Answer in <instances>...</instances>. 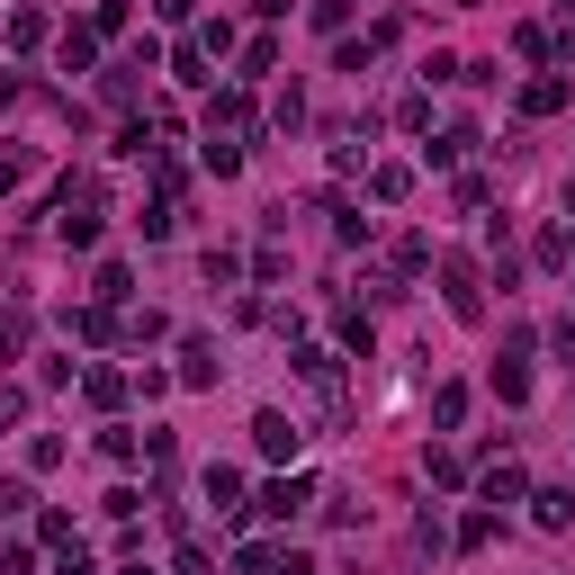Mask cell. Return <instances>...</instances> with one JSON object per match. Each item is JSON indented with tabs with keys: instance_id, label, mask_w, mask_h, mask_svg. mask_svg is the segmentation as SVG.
<instances>
[{
	"instance_id": "cell-1",
	"label": "cell",
	"mask_w": 575,
	"mask_h": 575,
	"mask_svg": "<svg viewBox=\"0 0 575 575\" xmlns=\"http://www.w3.org/2000/svg\"><path fill=\"white\" fill-rule=\"evenodd\" d=\"M54 234H63L72 252L100 243V171H72V180L54 189Z\"/></svg>"
},
{
	"instance_id": "cell-2",
	"label": "cell",
	"mask_w": 575,
	"mask_h": 575,
	"mask_svg": "<svg viewBox=\"0 0 575 575\" xmlns=\"http://www.w3.org/2000/svg\"><path fill=\"white\" fill-rule=\"evenodd\" d=\"M431 270H441V306H450L459 324H477V315H485V279H477V261H468V252H441Z\"/></svg>"
},
{
	"instance_id": "cell-3",
	"label": "cell",
	"mask_w": 575,
	"mask_h": 575,
	"mask_svg": "<svg viewBox=\"0 0 575 575\" xmlns=\"http://www.w3.org/2000/svg\"><path fill=\"white\" fill-rule=\"evenodd\" d=\"M297 378L315 387V405H324V422H342V359H333V351H297Z\"/></svg>"
},
{
	"instance_id": "cell-4",
	"label": "cell",
	"mask_w": 575,
	"mask_h": 575,
	"mask_svg": "<svg viewBox=\"0 0 575 575\" xmlns=\"http://www.w3.org/2000/svg\"><path fill=\"white\" fill-rule=\"evenodd\" d=\"M306 503H315V485H306V477H270V485H261V503H252V513H261V522H297V513H306Z\"/></svg>"
},
{
	"instance_id": "cell-5",
	"label": "cell",
	"mask_w": 575,
	"mask_h": 575,
	"mask_svg": "<svg viewBox=\"0 0 575 575\" xmlns=\"http://www.w3.org/2000/svg\"><path fill=\"white\" fill-rule=\"evenodd\" d=\"M207 135H234V144H243V135H252V100H243V91H216V100H207Z\"/></svg>"
},
{
	"instance_id": "cell-6",
	"label": "cell",
	"mask_w": 575,
	"mask_h": 575,
	"mask_svg": "<svg viewBox=\"0 0 575 575\" xmlns=\"http://www.w3.org/2000/svg\"><path fill=\"white\" fill-rule=\"evenodd\" d=\"M252 450L261 459H297V422L288 414H252Z\"/></svg>"
},
{
	"instance_id": "cell-7",
	"label": "cell",
	"mask_w": 575,
	"mask_h": 575,
	"mask_svg": "<svg viewBox=\"0 0 575 575\" xmlns=\"http://www.w3.org/2000/svg\"><path fill=\"white\" fill-rule=\"evenodd\" d=\"M180 387H216V342H207V333L180 342Z\"/></svg>"
},
{
	"instance_id": "cell-8",
	"label": "cell",
	"mask_w": 575,
	"mask_h": 575,
	"mask_svg": "<svg viewBox=\"0 0 575 575\" xmlns=\"http://www.w3.org/2000/svg\"><path fill=\"white\" fill-rule=\"evenodd\" d=\"M566 108V72H540V82H522V117H557Z\"/></svg>"
},
{
	"instance_id": "cell-9",
	"label": "cell",
	"mask_w": 575,
	"mask_h": 575,
	"mask_svg": "<svg viewBox=\"0 0 575 575\" xmlns=\"http://www.w3.org/2000/svg\"><path fill=\"white\" fill-rule=\"evenodd\" d=\"M91 54H100V28H63L54 36V63L63 72H91Z\"/></svg>"
},
{
	"instance_id": "cell-10",
	"label": "cell",
	"mask_w": 575,
	"mask_h": 575,
	"mask_svg": "<svg viewBox=\"0 0 575 575\" xmlns=\"http://www.w3.org/2000/svg\"><path fill=\"white\" fill-rule=\"evenodd\" d=\"M369 198H378V207H405V198H414V171H405V163H378V171H369Z\"/></svg>"
},
{
	"instance_id": "cell-11",
	"label": "cell",
	"mask_w": 575,
	"mask_h": 575,
	"mask_svg": "<svg viewBox=\"0 0 575 575\" xmlns=\"http://www.w3.org/2000/svg\"><path fill=\"white\" fill-rule=\"evenodd\" d=\"M422 154L441 163V171H450V163H468V154H477V126H441V144H422Z\"/></svg>"
},
{
	"instance_id": "cell-12",
	"label": "cell",
	"mask_w": 575,
	"mask_h": 575,
	"mask_svg": "<svg viewBox=\"0 0 575 575\" xmlns=\"http://www.w3.org/2000/svg\"><path fill=\"white\" fill-rule=\"evenodd\" d=\"M82 396H91L100 414H117V405H126V378H117V369H82Z\"/></svg>"
},
{
	"instance_id": "cell-13",
	"label": "cell",
	"mask_w": 575,
	"mask_h": 575,
	"mask_svg": "<svg viewBox=\"0 0 575 575\" xmlns=\"http://www.w3.org/2000/svg\"><path fill=\"white\" fill-rule=\"evenodd\" d=\"M540 503V531H566L575 522V485H548V494H531Z\"/></svg>"
},
{
	"instance_id": "cell-14",
	"label": "cell",
	"mask_w": 575,
	"mask_h": 575,
	"mask_svg": "<svg viewBox=\"0 0 575 575\" xmlns=\"http://www.w3.org/2000/svg\"><path fill=\"white\" fill-rule=\"evenodd\" d=\"M494 396H503V405H522V396H531V369H522V359H513V351H503V359H494Z\"/></svg>"
},
{
	"instance_id": "cell-15",
	"label": "cell",
	"mask_w": 575,
	"mask_h": 575,
	"mask_svg": "<svg viewBox=\"0 0 575 575\" xmlns=\"http://www.w3.org/2000/svg\"><path fill=\"white\" fill-rule=\"evenodd\" d=\"M126 288H135V279H126V261H100V279H91V297H100V306H126Z\"/></svg>"
},
{
	"instance_id": "cell-16",
	"label": "cell",
	"mask_w": 575,
	"mask_h": 575,
	"mask_svg": "<svg viewBox=\"0 0 575 575\" xmlns=\"http://www.w3.org/2000/svg\"><path fill=\"white\" fill-rule=\"evenodd\" d=\"M207 171L234 180V171H243V144H234V135H207Z\"/></svg>"
},
{
	"instance_id": "cell-17",
	"label": "cell",
	"mask_w": 575,
	"mask_h": 575,
	"mask_svg": "<svg viewBox=\"0 0 575 575\" xmlns=\"http://www.w3.org/2000/svg\"><path fill=\"white\" fill-rule=\"evenodd\" d=\"M234 494H243V477H234V468H207V503H216V513H243Z\"/></svg>"
},
{
	"instance_id": "cell-18",
	"label": "cell",
	"mask_w": 575,
	"mask_h": 575,
	"mask_svg": "<svg viewBox=\"0 0 575 575\" xmlns=\"http://www.w3.org/2000/svg\"><path fill=\"white\" fill-rule=\"evenodd\" d=\"M28 351V306H0V359Z\"/></svg>"
},
{
	"instance_id": "cell-19",
	"label": "cell",
	"mask_w": 575,
	"mask_h": 575,
	"mask_svg": "<svg viewBox=\"0 0 575 575\" xmlns=\"http://www.w3.org/2000/svg\"><path fill=\"white\" fill-rule=\"evenodd\" d=\"M485 503H522V468H513V459L485 468Z\"/></svg>"
},
{
	"instance_id": "cell-20",
	"label": "cell",
	"mask_w": 575,
	"mask_h": 575,
	"mask_svg": "<svg viewBox=\"0 0 575 575\" xmlns=\"http://www.w3.org/2000/svg\"><path fill=\"white\" fill-rule=\"evenodd\" d=\"M459 414H468V387H431V422L459 431Z\"/></svg>"
},
{
	"instance_id": "cell-21",
	"label": "cell",
	"mask_w": 575,
	"mask_h": 575,
	"mask_svg": "<svg viewBox=\"0 0 575 575\" xmlns=\"http://www.w3.org/2000/svg\"><path fill=\"white\" fill-rule=\"evenodd\" d=\"M261 72H279V36H252L243 45V82H261Z\"/></svg>"
},
{
	"instance_id": "cell-22",
	"label": "cell",
	"mask_w": 575,
	"mask_h": 575,
	"mask_svg": "<svg viewBox=\"0 0 575 575\" xmlns=\"http://www.w3.org/2000/svg\"><path fill=\"white\" fill-rule=\"evenodd\" d=\"M10 45H19V54L45 45V10H10Z\"/></svg>"
},
{
	"instance_id": "cell-23",
	"label": "cell",
	"mask_w": 575,
	"mask_h": 575,
	"mask_svg": "<svg viewBox=\"0 0 575 575\" xmlns=\"http://www.w3.org/2000/svg\"><path fill=\"white\" fill-rule=\"evenodd\" d=\"M270 566H279V548H261V540H243V548H234V575H270Z\"/></svg>"
},
{
	"instance_id": "cell-24",
	"label": "cell",
	"mask_w": 575,
	"mask_h": 575,
	"mask_svg": "<svg viewBox=\"0 0 575 575\" xmlns=\"http://www.w3.org/2000/svg\"><path fill=\"white\" fill-rule=\"evenodd\" d=\"M19 422H28V387L0 378V431H19Z\"/></svg>"
},
{
	"instance_id": "cell-25",
	"label": "cell",
	"mask_w": 575,
	"mask_h": 575,
	"mask_svg": "<svg viewBox=\"0 0 575 575\" xmlns=\"http://www.w3.org/2000/svg\"><path fill=\"white\" fill-rule=\"evenodd\" d=\"M234 279H243V261H234L226 243H216V252H207V288H234Z\"/></svg>"
},
{
	"instance_id": "cell-26",
	"label": "cell",
	"mask_w": 575,
	"mask_h": 575,
	"mask_svg": "<svg viewBox=\"0 0 575 575\" xmlns=\"http://www.w3.org/2000/svg\"><path fill=\"white\" fill-rule=\"evenodd\" d=\"M422 468H431V485H459V477H468V459H459V450H431Z\"/></svg>"
},
{
	"instance_id": "cell-27",
	"label": "cell",
	"mask_w": 575,
	"mask_h": 575,
	"mask_svg": "<svg viewBox=\"0 0 575 575\" xmlns=\"http://www.w3.org/2000/svg\"><path fill=\"white\" fill-rule=\"evenodd\" d=\"M28 468L45 477V468H63V441H54V431H36V441H28Z\"/></svg>"
},
{
	"instance_id": "cell-28",
	"label": "cell",
	"mask_w": 575,
	"mask_h": 575,
	"mask_svg": "<svg viewBox=\"0 0 575 575\" xmlns=\"http://www.w3.org/2000/svg\"><path fill=\"white\" fill-rule=\"evenodd\" d=\"M306 19H315L324 36H342V19H351V0H315V10H306Z\"/></svg>"
},
{
	"instance_id": "cell-29",
	"label": "cell",
	"mask_w": 575,
	"mask_h": 575,
	"mask_svg": "<svg viewBox=\"0 0 575 575\" xmlns=\"http://www.w3.org/2000/svg\"><path fill=\"white\" fill-rule=\"evenodd\" d=\"M28 503H36V494H28V477H0V513H28Z\"/></svg>"
},
{
	"instance_id": "cell-30",
	"label": "cell",
	"mask_w": 575,
	"mask_h": 575,
	"mask_svg": "<svg viewBox=\"0 0 575 575\" xmlns=\"http://www.w3.org/2000/svg\"><path fill=\"white\" fill-rule=\"evenodd\" d=\"M28 180V154H19V144H0V189H19Z\"/></svg>"
},
{
	"instance_id": "cell-31",
	"label": "cell",
	"mask_w": 575,
	"mask_h": 575,
	"mask_svg": "<svg viewBox=\"0 0 575 575\" xmlns=\"http://www.w3.org/2000/svg\"><path fill=\"white\" fill-rule=\"evenodd\" d=\"M548 54H566V63H575V0H566V19H557V36H548Z\"/></svg>"
},
{
	"instance_id": "cell-32",
	"label": "cell",
	"mask_w": 575,
	"mask_h": 575,
	"mask_svg": "<svg viewBox=\"0 0 575 575\" xmlns=\"http://www.w3.org/2000/svg\"><path fill=\"white\" fill-rule=\"evenodd\" d=\"M171 575H216V566H207V548H180V557H171Z\"/></svg>"
},
{
	"instance_id": "cell-33",
	"label": "cell",
	"mask_w": 575,
	"mask_h": 575,
	"mask_svg": "<svg viewBox=\"0 0 575 575\" xmlns=\"http://www.w3.org/2000/svg\"><path fill=\"white\" fill-rule=\"evenodd\" d=\"M270 575H315V557H297V548H279V566Z\"/></svg>"
},
{
	"instance_id": "cell-34",
	"label": "cell",
	"mask_w": 575,
	"mask_h": 575,
	"mask_svg": "<svg viewBox=\"0 0 575 575\" xmlns=\"http://www.w3.org/2000/svg\"><path fill=\"white\" fill-rule=\"evenodd\" d=\"M548 342H557V351L575 359V315H566V324H548Z\"/></svg>"
},
{
	"instance_id": "cell-35",
	"label": "cell",
	"mask_w": 575,
	"mask_h": 575,
	"mask_svg": "<svg viewBox=\"0 0 575 575\" xmlns=\"http://www.w3.org/2000/svg\"><path fill=\"white\" fill-rule=\"evenodd\" d=\"M63 575H100V566H91V557H82V548H63Z\"/></svg>"
},
{
	"instance_id": "cell-36",
	"label": "cell",
	"mask_w": 575,
	"mask_h": 575,
	"mask_svg": "<svg viewBox=\"0 0 575 575\" xmlns=\"http://www.w3.org/2000/svg\"><path fill=\"white\" fill-rule=\"evenodd\" d=\"M117 575H154V566H117Z\"/></svg>"
},
{
	"instance_id": "cell-37",
	"label": "cell",
	"mask_w": 575,
	"mask_h": 575,
	"mask_svg": "<svg viewBox=\"0 0 575 575\" xmlns=\"http://www.w3.org/2000/svg\"><path fill=\"white\" fill-rule=\"evenodd\" d=\"M566 207H575V180H566Z\"/></svg>"
},
{
	"instance_id": "cell-38",
	"label": "cell",
	"mask_w": 575,
	"mask_h": 575,
	"mask_svg": "<svg viewBox=\"0 0 575 575\" xmlns=\"http://www.w3.org/2000/svg\"><path fill=\"white\" fill-rule=\"evenodd\" d=\"M459 10H477V0H459Z\"/></svg>"
}]
</instances>
